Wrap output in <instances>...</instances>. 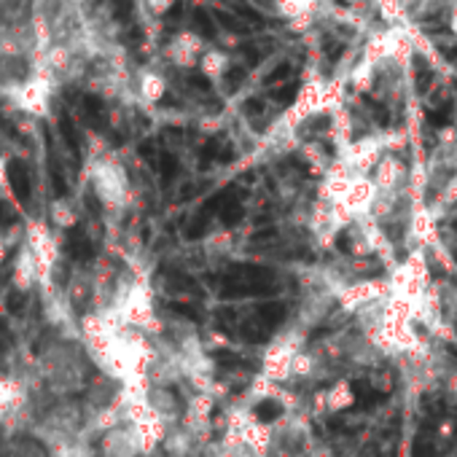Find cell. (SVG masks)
<instances>
[{"label": "cell", "mask_w": 457, "mask_h": 457, "mask_svg": "<svg viewBox=\"0 0 457 457\" xmlns=\"http://www.w3.org/2000/svg\"><path fill=\"white\" fill-rule=\"evenodd\" d=\"M374 6H377V12L382 14V20L390 28L406 22V6H403V0H374Z\"/></svg>", "instance_id": "44dd1931"}, {"label": "cell", "mask_w": 457, "mask_h": 457, "mask_svg": "<svg viewBox=\"0 0 457 457\" xmlns=\"http://www.w3.org/2000/svg\"><path fill=\"white\" fill-rule=\"evenodd\" d=\"M449 30H452V36L457 38V6H454L452 14H449Z\"/></svg>", "instance_id": "d4e9b609"}, {"label": "cell", "mask_w": 457, "mask_h": 457, "mask_svg": "<svg viewBox=\"0 0 457 457\" xmlns=\"http://www.w3.org/2000/svg\"><path fill=\"white\" fill-rule=\"evenodd\" d=\"M140 454H145V446L132 422H121L100 436V457H140Z\"/></svg>", "instance_id": "8fae6325"}, {"label": "cell", "mask_w": 457, "mask_h": 457, "mask_svg": "<svg viewBox=\"0 0 457 457\" xmlns=\"http://www.w3.org/2000/svg\"><path fill=\"white\" fill-rule=\"evenodd\" d=\"M444 390H446V395H449V401H454L457 403V369H449L446 374H444Z\"/></svg>", "instance_id": "cb8c5ba5"}, {"label": "cell", "mask_w": 457, "mask_h": 457, "mask_svg": "<svg viewBox=\"0 0 457 457\" xmlns=\"http://www.w3.org/2000/svg\"><path fill=\"white\" fill-rule=\"evenodd\" d=\"M4 259H6V240L0 235V264H4Z\"/></svg>", "instance_id": "484cf974"}, {"label": "cell", "mask_w": 457, "mask_h": 457, "mask_svg": "<svg viewBox=\"0 0 457 457\" xmlns=\"http://www.w3.org/2000/svg\"><path fill=\"white\" fill-rule=\"evenodd\" d=\"M371 180L382 194H409L411 191V172L395 151H387L377 162V167L371 170Z\"/></svg>", "instance_id": "30bf717a"}, {"label": "cell", "mask_w": 457, "mask_h": 457, "mask_svg": "<svg viewBox=\"0 0 457 457\" xmlns=\"http://www.w3.org/2000/svg\"><path fill=\"white\" fill-rule=\"evenodd\" d=\"M347 84L355 89V92H371L374 89V84H377V65H371V62H366V60H361L353 71H350V76H347Z\"/></svg>", "instance_id": "d6986e66"}, {"label": "cell", "mask_w": 457, "mask_h": 457, "mask_svg": "<svg viewBox=\"0 0 457 457\" xmlns=\"http://www.w3.org/2000/svg\"><path fill=\"white\" fill-rule=\"evenodd\" d=\"M304 350V334L299 328L283 331L278 339H272L262 353V377L278 385H286L294 379V361Z\"/></svg>", "instance_id": "277c9868"}, {"label": "cell", "mask_w": 457, "mask_h": 457, "mask_svg": "<svg viewBox=\"0 0 457 457\" xmlns=\"http://www.w3.org/2000/svg\"><path fill=\"white\" fill-rule=\"evenodd\" d=\"M387 296H390V280L387 278H371V280L363 278V280H355L339 291V310L355 315L358 310L377 304V302H385Z\"/></svg>", "instance_id": "9c48e42d"}, {"label": "cell", "mask_w": 457, "mask_h": 457, "mask_svg": "<svg viewBox=\"0 0 457 457\" xmlns=\"http://www.w3.org/2000/svg\"><path fill=\"white\" fill-rule=\"evenodd\" d=\"M135 95H137L140 103L156 105V103L167 95V81H164V76H162L159 71H154V68L140 71L137 79H135Z\"/></svg>", "instance_id": "2e32d148"}, {"label": "cell", "mask_w": 457, "mask_h": 457, "mask_svg": "<svg viewBox=\"0 0 457 457\" xmlns=\"http://www.w3.org/2000/svg\"><path fill=\"white\" fill-rule=\"evenodd\" d=\"M353 403H355V393H353V387H350L347 379L334 382V385L323 393V411H331V414L347 411Z\"/></svg>", "instance_id": "ac0fdd59"}, {"label": "cell", "mask_w": 457, "mask_h": 457, "mask_svg": "<svg viewBox=\"0 0 457 457\" xmlns=\"http://www.w3.org/2000/svg\"><path fill=\"white\" fill-rule=\"evenodd\" d=\"M204 49H207V46H204L202 36H196L194 30H180V33H175V36L167 41L164 57H167L170 65H175V68H180V71H191V68L199 65Z\"/></svg>", "instance_id": "7c38bea8"}, {"label": "cell", "mask_w": 457, "mask_h": 457, "mask_svg": "<svg viewBox=\"0 0 457 457\" xmlns=\"http://www.w3.org/2000/svg\"><path fill=\"white\" fill-rule=\"evenodd\" d=\"M318 0H275V14L286 20L294 30H304L315 20Z\"/></svg>", "instance_id": "9a60e30c"}, {"label": "cell", "mask_w": 457, "mask_h": 457, "mask_svg": "<svg viewBox=\"0 0 457 457\" xmlns=\"http://www.w3.org/2000/svg\"><path fill=\"white\" fill-rule=\"evenodd\" d=\"M25 243L41 267V291L54 288V270L60 264V240L54 235V228L46 226L44 220H28Z\"/></svg>", "instance_id": "5b68a950"}, {"label": "cell", "mask_w": 457, "mask_h": 457, "mask_svg": "<svg viewBox=\"0 0 457 457\" xmlns=\"http://www.w3.org/2000/svg\"><path fill=\"white\" fill-rule=\"evenodd\" d=\"M137 6H140L148 17L162 20V17L175 6V0H137Z\"/></svg>", "instance_id": "603a6c76"}, {"label": "cell", "mask_w": 457, "mask_h": 457, "mask_svg": "<svg viewBox=\"0 0 457 457\" xmlns=\"http://www.w3.org/2000/svg\"><path fill=\"white\" fill-rule=\"evenodd\" d=\"M49 220L57 228H71V226L79 223V212H76V207H73L71 199H54L49 204Z\"/></svg>", "instance_id": "ffe728a7"}, {"label": "cell", "mask_w": 457, "mask_h": 457, "mask_svg": "<svg viewBox=\"0 0 457 457\" xmlns=\"http://www.w3.org/2000/svg\"><path fill=\"white\" fill-rule=\"evenodd\" d=\"M12 457H49V449L38 438H17L12 446Z\"/></svg>", "instance_id": "7402d4cb"}, {"label": "cell", "mask_w": 457, "mask_h": 457, "mask_svg": "<svg viewBox=\"0 0 457 457\" xmlns=\"http://www.w3.org/2000/svg\"><path fill=\"white\" fill-rule=\"evenodd\" d=\"M57 87H60V84H57L49 73L38 71L28 84H22V87L9 97V103H12L20 113H28V116L41 119V116L49 113L52 97H54Z\"/></svg>", "instance_id": "8992f818"}, {"label": "cell", "mask_w": 457, "mask_h": 457, "mask_svg": "<svg viewBox=\"0 0 457 457\" xmlns=\"http://www.w3.org/2000/svg\"><path fill=\"white\" fill-rule=\"evenodd\" d=\"M347 4H361V0H347Z\"/></svg>", "instance_id": "4316f807"}, {"label": "cell", "mask_w": 457, "mask_h": 457, "mask_svg": "<svg viewBox=\"0 0 457 457\" xmlns=\"http://www.w3.org/2000/svg\"><path fill=\"white\" fill-rule=\"evenodd\" d=\"M270 457H307V428L299 417L272 422Z\"/></svg>", "instance_id": "ba28073f"}, {"label": "cell", "mask_w": 457, "mask_h": 457, "mask_svg": "<svg viewBox=\"0 0 457 457\" xmlns=\"http://www.w3.org/2000/svg\"><path fill=\"white\" fill-rule=\"evenodd\" d=\"M12 283H14V288L22 291V294L33 291V288H41V267H38V262H36V256H33V251L28 248L25 240H22L20 253H17V259H14Z\"/></svg>", "instance_id": "5bb4252c"}, {"label": "cell", "mask_w": 457, "mask_h": 457, "mask_svg": "<svg viewBox=\"0 0 457 457\" xmlns=\"http://www.w3.org/2000/svg\"><path fill=\"white\" fill-rule=\"evenodd\" d=\"M148 403L151 409L172 428L178 422H183V414H186V401L175 393V387H159V385H151L148 387Z\"/></svg>", "instance_id": "4fadbf2b"}, {"label": "cell", "mask_w": 457, "mask_h": 457, "mask_svg": "<svg viewBox=\"0 0 457 457\" xmlns=\"http://www.w3.org/2000/svg\"><path fill=\"white\" fill-rule=\"evenodd\" d=\"M390 296H398L403 302H409L411 307H417L422 302V296L430 291V262H428V251L414 248L403 262H398L390 270Z\"/></svg>", "instance_id": "3957f363"}, {"label": "cell", "mask_w": 457, "mask_h": 457, "mask_svg": "<svg viewBox=\"0 0 457 457\" xmlns=\"http://www.w3.org/2000/svg\"><path fill=\"white\" fill-rule=\"evenodd\" d=\"M30 411V387L17 377H0V425L17 428L28 420Z\"/></svg>", "instance_id": "52a82bcc"}, {"label": "cell", "mask_w": 457, "mask_h": 457, "mask_svg": "<svg viewBox=\"0 0 457 457\" xmlns=\"http://www.w3.org/2000/svg\"><path fill=\"white\" fill-rule=\"evenodd\" d=\"M38 374L44 382V390H49L54 398H71L79 390H87L89 385V355L84 345L60 339L49 345L38 355Z\"/></svg>", "instance_id": "6da1fadb"}, {"label": "cell", "mask_w": 457, "mask_h": 457, "mask_svg": "<svg viewBox=\"0 0 457 457\" xmlns=\"http://www.w3.org/2000/svg\"><path fill=\"white\" fill-rule=\"evenodd\" d=\"M228 68H232V57H228L223 49H218V46H207L204 49V54L199 60V71H202L204 79L218 84L228 73Z\"/></svg>", "instance_id": "e0dca14e"}, {"label": "cell", "mask_w": 457, "mask_h": 457, "mask_svg": "<svg viewBox=\"0 0 457 457\" xmlns=\"http://www.w3.org/2000/svg\"><path fill=\"white\" fill-rule=\"evenodd\" d=\"M89 183H92L95 196L108 210H121L132 199L129 175H127L124 164H119L113 156H97L89 164Z\"/></svg>", "instance_id": "7a4b0ae2"}]
</instances>
